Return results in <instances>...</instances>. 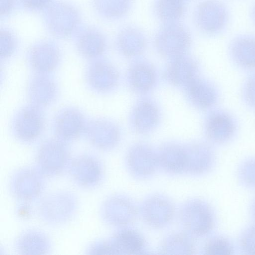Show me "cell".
Segmentation results:
<instances>
[{
  "mask_svg": "<svg viewBox=\"0 0 255 255\" xmlns=\"http://www.w3.org/2000/svg\"><path fill=\"white\" fill-rule=\"evenodd\" d=\"M188 32L182 27L170 25L159 33L156 45L158 51L165 56L174 59L184 55L190 44Z\"/></svg>",
  "mask_w": 255,
  "mask_h": 255,
  "instance_id": "obj_1",
  "label": "cell"
},
{
  "mask_svg": "<svg viewBox=\"0 0 255 255\" xmlns=\"http://www.w3.org/2000/svg\"><path fill=\"white\" fill-rule=\"evenodd\" d=\"M70 164L72 177L80 186L92 188L98 184L101 176V168L96 160L82 158L72 161Z\"/></svg>",
  "mask_w": 255,
  "mask_h": 255,
  "instance_id": "obj_2",
  "label": "cell"
},
{
  "mask_svg": "<svg viewBox=\"0 0 255 255\" xmlns=\"http://www.w3.org/2000/svg\"><path fill=\"white\" fill-rule=\"evenodd\" d=\"M42 203L40 208H51L44 209V212L42 213L47 212L48 214L51 212L52 213L48 216V218L52 215L50 220H52V219L53 220H55L56 224L68 220L75 212V199L71 195H51Z\"/></svg>",
  "mask_w": 255,
  "mask_h": 255,
  "instance_id": "obj_3",
  "label": "cell"
},
{
  "mask_svg": "<svg viewBox=\"0 0 255 255\" xmlns=\"http://www.w3.org/2000/svg\"><path fill=\"white\" fill-rule=\"evenodd\" d=\"M196 65L184 55L172 59L166 71V77L173 85L186 86L196 77Z\"/></svg>",
  "mask_w": 255,
  "mask_h": 255,
  "instance_id": "obj_4",
  "label": "cell"
},
{
  "mask_svg": "<svg viewBox=\"0 0 255 255\" xmlns=\"http://www.w3.org/2000/svg\"><path fill=\"white\" fill-rule=\"evenodd\" d=\"M132 114V125L135 130L140 132H146L154 129L159 120L157 107L148 101L139 103Z\"/></svg>",
  "mask_w": 255,
  "mask_h": 255,
  "instance_id": "obj_5",
  "label": "cell"
},
{
  "mask_svg": "<svg viewBox=\"0 0 255 255\" xmlns=\"http://www.w3.org/2000/svg\"><path fill=\"white\" fill-rule=\"evenodd\" d=\"M128 82L133 90L141 93L148 91L155 84V72L150 64L144 62L133 64L128 72Z\"/></svg>",
  "mask_w": 255,
  "mask_h": 255,
  "instance_id": "obj_6",
  "label": "cell"
},
{
  "mask_svg": "<svg viewBox=\"0 0 255 255\" xmlns=\"http://www.w3.org/2000/svg\"><path fill=\"white\" fill-rule=\"evenodd\" d=\"M41 173V171L29 169L15 175L13 182L20 183V187L14 188V193L20 189L16 195L25 200L31 199L39 195L42 188Z\"/></svg>",
  "mask_w": 255,
  "mask_h": 255,
  "instance_id": "obj_7",
  "label": "cell"
},
{
  "mask_svg": "<svg viewBox=\"0 0 255 255\" xmlns=\"http://www.w3.org/2000/svg\"><path fill=\"white\" fill-rule=\"evenodd\" d=\"M114 242L108 243L111 254H137L144 245L141 236L136 232L129 230L120 233Z\"/></svg>",
  "mask_w": 255,
  "mask_h": 255,
  "instance_id": "obj_8",
  "label": "cell"
},
{
  "mask_svg": "<svg viewBox=\"0 0 255 255\" xmlns=\"http://www.w3.org/2000/svg\"><path fill=\"white\" fill-rule=\"evenodd\" d=\"M185 87L188 98L194 105L205 107L211 103L212 93L211 88L197 77Z\"/></svg>",
  "mask_w": 255,
  "mask_h": 255,
  "instance_id": "obj_9",
  "label": "cell"
},
{
  "mask_svg": "<svg viewBox=\"0 0 255 255\" xmlns=\"http://www.w3.org/2000/svg\"><path fill=\"white\" fill-rule=\"evenodd\" d=\"M18 246L21 252H42V246L46 247H48V241L44 235L38 232H29L23 234L18 240Z\"/></svg>",
  "mask_w": 255,
  "mask_h": 255,
  "instance_id": "obj_10",
  "label": "cell"
},
{
  "mask_svg": "<svg viewBox=\"0 0 255 255\" xmlns=\"http://www.w3.org/2000/svg\"><path fill=\"white\" fill-rule=\"evenodd\" d=\"M183 9L181 0H159L157 5L159 16L167 21L178 19L182 15Z\"/></svg>",
  "mask_w": 255,
  "mask_h": 255,
  "instance_id": "obj_11",
  "label": "cell"
},
{
  "mask_svg": "<svg viewBox=\"0 0 255 255\" xmlns=\"http://www.w3.org/2000/svg\"><path fill=\"white\" fill-rule=\"evenodd\" d=\"M207 254L210 255H230L231 247L229 243L223 239H215L209 242L205 247Z\"/></svg>",
  "mask_w": 255,
  "mask_h": 255,
  "instance_id": "obj_12",
  "label": "cell"
}]
</instances>
